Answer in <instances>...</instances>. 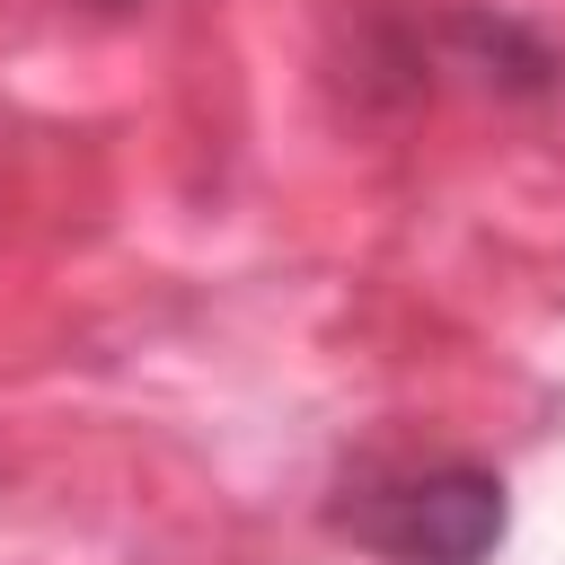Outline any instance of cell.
I'll return each mask as SVG.
<instances>
[{
	"instance_id": "obj_1",
	"label": "cell",
	"mask_w": 565,
	"mask_h": 565,
	"mask_svg": "<svg viewBox=\"0 0 565 565\" xmlns=\"http://www.w3.org/2000/svg\"><path fill=\"white\" fill-rule=\"evenodd\" d=\"M335 530L380 565H486L512 530V494L486 459H371L344 477Z\"/></svg>"
}]
</instances>
